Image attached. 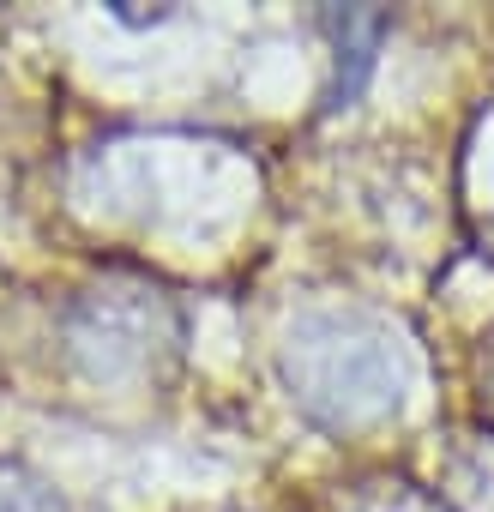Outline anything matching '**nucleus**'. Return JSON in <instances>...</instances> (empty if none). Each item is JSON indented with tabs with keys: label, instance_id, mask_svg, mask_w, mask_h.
<instances>
[{
	"label": "nucleus",
	"instance_id": "1",
	"mask_svg": "<svg viewBox=\"0 0 494 512\" xmlns=\"http://www.w3.org/2000/svg\"><path fill=\"white\" fill-rule=\"evenodd\" d=\"M278 386L320 434H368L404 416L416 356L404 332L356 302L302 308L278 338Z\"/></svg>",
	"mask_w": 494,
	"mask_h": 512
},
{
	"label": "nucleus",
	"instance_id": "6",
	"mask_svg": "<svg viewBox=\"0 0 494 512\" xmlns=\"http://www.w3.org/2000/svg\"><path fill=\"white\" fill-rule=\"evenodd\" d=\"M482 398H488V404H494V350H488V356H482Z\"/></svg>",
	"mask_w": 494,
	"mask_h": 512
},
{
	"label": "nucleus",
	"instance_id": "4",
	"mask_svg": "<svg viewBox=\"0 0 494 512\" xmlns=\"http://www.w3.org/2000/svg\"><path fill=\"white\" fill-rule=\"evenodd\" d=\"M0 512H73V506L37 464L0 452Z\"/></svg>",
	"mask_w": 494,
	"mask_h": 512
},
{
	"label": "nucleus",
	"instance_id": "2",
	"mask_svg": "<svg viewBox=\"0 0 494 512\" xmlns=\"http://www.w3.org/2000/svg\"><path fill=\"white\" fill-rule=\"evenodd\" d=\"M181 350L187 314L145 272H103L61 308V356L91 392L139 398L175 374Z\"/></svg>",
	"mask_w": 494,
	"mask_h": 512
},
{
	"label": "nucleus",
	"instance_id": "5",
	"mask_svg": "<svg viewBox=\"0 0 494 512\" xmlns=\"http://www.w3.org/2000/svg\"><path fill=\"white\" fill-rule=\"evenodd\" d=\"M338 512H446V500L404 482V476H380V482H356L338 500Z\"/></svg>",
	"mask_w": 494,
	"mask_h": 512
},
{
	"label": "nucleus",
	"instance_id": "3",
	"mask_svg": "<svg viewBox=\"0 0 494 512\" xmlns=\"http://www.w3.org/2000/svg\"><path fill=\"white\" fill-rule=\"evenodd\" d=\"M320 31H326V43H332L326 115H338V109H350V103L368 91V79H374V67H380V49H386V37H392V13H380V7H326V13H320Z\"/></svg>",
	"mask_w": 494,
	"mask_h": 512
}]
</instances>
